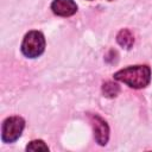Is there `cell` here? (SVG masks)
I'll return each mask as SVG.
<instances>
[{"label":"cell","instance_id":"1","mask_svg":"<svg viewBox=\"0 0 152 152\" xmlns=\"http://www.w3.org/2000/svg\"><path fill=\"white\" fill-rule=\"evenodd\" d=\"M114 80L124 82L131 88L141 89L151 81V68L148 65H131L116 71Z\"/></svg>","mask_w":152,"mask_h":152},{"label":"cell","instance_id":"2","mask_svg":"<svg viewBox=\"0 0 152 152\" xmlns=\"http://www.w3.org/2000/svg\"><path fill=\"white\" fill-rule=\"evenodd\" d=\"M45 50V38L40 31H30L21 43V52L27 58H37Z\"/></svg>","mask_w":152,"mask_h":152},{"label":"cell","instance_id":"3","mask_svg":"<svg viewBox=\"0 0 152 152\" xmlns=\"http://www.w3.org/2000/svg\"><path fill=\"white\" fill-rule=\"evenodd\" d=\"M25 127V120L21 116H10L7 118L1 128V139L4 142L15 141L23 133Z\"/></svg>","mask_w":152,"mask_h":152},{"label":"cell","instance_id":"4","mask_svg":"<svg viewBox=\"0 0 152 152\" xmlns=\"http://www.w3.org/2000/svg\"><path fill=\"white\" fill-rule=\"evenodd\" d=\"M89 119L94 129V138L96 142L101 146H104L109 139V127L108 124L97 114H89Z\"/></svg>","mask_w":152,"mask_h":152},{"label":"cell","instance_id":"5","mask_svg":"<svg viewBox=\"0 0 152 152\" xmlns=\"http://www.w3.org/2000/svg\"><path fill=\"white\" fill-rule=\"evenodd\" d=\"M51 10L56 15L71 17L77 12V5L74 0H53L51 2Z\"/></svg>","mask_w":152,"mask_h":152},{"label":"cell","instance_id":"6","mask_svg":"<svg viewBox=\"0 0 152 152\" xmlns=\"http://www.w3.org/2000/svg\"><path fill=\"white\" fill-rule=\"evenodd\" d=\"M116 42L120 46L125 49H131L134 43V37L128 28H122L116 34Z\"/></svg>","mask_w":152,"mask_h":152},{"label":"cell","instance_id":"7","mask_svg":"<svg viewBox=\"0 0 152 152\" xmlns=\"http://www.w3.org/2000/svg\"><path fill=\"white\" fill-rule=\"evenodd\" d=\"M120 93V87L114 82H106L102 86V94L106 97H115Z\"/></svg>","mask_w":152,"mask_h":152},{"label":"cell","instance_id":"8","mask_svg":"<svg viewBox=\"0 0 152 152\" xmlns=\"http://www.w3.org/2000/svg\"><path fill=\"white\" fill-rule=\"evenodd\" d=\"M26 151H49V147L43 140H32L26 146Z\"/></svg>","mask_w":152,"mask_h":152}]
</instances>
